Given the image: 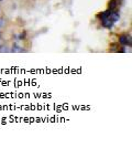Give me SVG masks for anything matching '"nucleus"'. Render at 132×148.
<instances>
[{
    "label": "nucleus",
    "mask_w": 132,
    "mask_h": 148,
    "mask_svg": "<svg viewBox=\"0 0 132 148\" xmlns=\"http://www.w3.org/2000/svg\"><path fill=\"white\" fill-rule=\"evenodd\" d=\"M97 17L100 20L101 25L104 28H107V29H111L114 25V22H117L120 19V14L118 11H114V10H109L107 9L106 11H102V12L98 13Z\"/></svg>",
    "instance_id": "f257e3e1"
},
{
    "label": "nucleus",
    "mask_w": 132,
    "mask_h": 148,
    "mask_svg": "<svg viewBox=\"0 0 132 148\" xmlns=\"http://www.w3.org/2000/svg\"><path fill=\"white\" fill-rule=\"evenodd\" d=\"M119 44L122 47H131L132 38L130 33H122L119 36Z\"/></svg>",
    "instance_id": "f03ea898"
},
{
    "label": "nucleus",
    "mask_w": 132,
    "mask_h": 148,
    "mask_svg": "<svg viewBox=\"0 0 132 148\" xmlns=\"http://www.w3.org/2000/svg\"><path fill=\"white\" fill-rule=\"evenodd\" d=\"M109 51H111V52H125L126 50L123 49V47L118 43H114V44H111V47H110V49Z\"/></svg>",
    "instance_id": "7ed1b4c3"
},
{
    "label": "nucleus",
    "mask_w": 132,
    "mask_h": 148,
    "mask_svg": "<svg viewBox=\"0 0 132 148\" xmlns=\"http://www.w3.org/2000/svg\"><path fill=\"white\" fill-rule=\"evenodd\" d=\"M119 6V0H109L108 1V9L109 10H116Z\"/></svg>",
    "instance_id": "20e7f679"
},
{
    "label": "nucleus",
    "mask_w": 132,
    "mask_h": 148,
    "mask_svg": "<svg viewBox=\"0 0 132 148\" xmlns=\"http://www.w3.org/2000/svg\"><path fill=\"white\" fill-rule=\"evenodd\" d=\"M1 1H2V0H0V2H1Z\"/></svg>",
    "instance_id": "39448f33"
}]
</instances>
